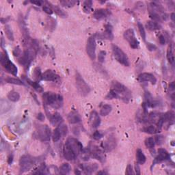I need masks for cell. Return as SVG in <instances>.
<instances>
[{
  "label": "cell",
  "instance_id": "cell-1",
  "mask_svg": "<svg viewBox=\"0 0 175 175\" xmlns=\"http://www.w3.org/2000/svg\"><path fill=\"white\" fill-rule=\"evenodd\" d=\"M42 98L44 104L48 105L54 109H59L63 105V97L53 92H44Z\"/></svg>",
  "mask_w": 175,
  "mask_h": 175
},
{
  "label": "cell",
  "instance_id": "cell-2",
  "mask_svg": "<svg viewBox=\"0 0 175 175\" xmlns=\"http://www.w3.org/2000/svg\"><path fill=\"white\" fill-rule=\"evenodd\" d=\"M112 90L115 91L118 95V99H122L124 102H129L131 98V93L127 88L122 83L116 81H114L112 84Z\"/></svg>",
  "mask_w": 175,
  "mask_h": 175
},
{
  "label": "cell",
  "instance_id": "cell-3",
  "mask_svg": "<svg viewBox=\"0 0 175 175\" xmlns=\"http://www.w3.org/2000/svg\"><path fill=\"white\" fill-rule=\"evenodd\" d=\"M36 159L30 157V155H23L21 157L20 161H19L20 172L23 173L31 170L34 165L36 164Z\"/></svg>",
  "mask_w": 175,
  "mask_h": 175
},
{
  "label": "cell",
  "instance_id": "cell-4",
  "mask_svg": "<svg viewBox=\"0 0 175 175\" xmlns=\"http://www.w3.org/2000/svg\"><path fill=\"white\" fill-rule=\"evenodd\" d=\"M0 62H1V65L3 66V67L6 69V71H8L10 73H11L12 75L17 76L18 69H17L16 66L10 60L6 53H5L4 54L1 53V58H0Z\"/></svg>",
  "mask_w": 175,
  "mask_h": 175
},
{
  "label": "cell",
  "instance_id": "cell-5",
  "mask_svg": "<svg viewBox=\"0 0 175 175\" xmlns=\"http://www.w3.org/2000/svg\"><path fill=\"white\" fill-rule=\"evenodd\" d=\"M112 51H113L114 56L115 59L121 64V65L129 67V60L128 58L127 54L122 51V50L118 46L113 44L112 45Z\"/></svg>",
  "mask_w": 175,
  "mask_h": 175
},
{
  "label": "cell",
  "instance_id": "cell-6",
  "mask_svg": "<svg viewBox=\"0 0 175 175\" xmlns=\"http://www.w3.org/2000/svg\"><path fill=\"white\" fill-rule=\"evenodd\" d=\"M75 80H76L77 88L79 92L82 95V96H86L90 92V88L88 84L85 82L84 79L82 78L81 75L78 72L76 73V76H75Z\"/></svg>",
  "mask_w": 175,
  "mask_h": 175
},
{
  "label": "cell",
  "instance_id": "cell-7",
  "mask_svg": "<svg viewBox=\"0 0 175 175\" xmlns=\"http://www.w3.org/2000/svg\"><path fill=\"white\" fill-rule=\"evenodd\" d=\"M36 53V51L32 47L28 48V49H26L23 53V55L21 56V58H19V63L22 65L23 67H28L30 65L31 62L34 60Z\"/></svg>",
  "mask_w": 175,
  "mask_h": 175
},
{
  "label": "cell",
  "instance_id": "cell-8",
  "mask_svg": "<svg viewBox=\"0 0 175 175\" xmlns=\"http://www.w3.org/2000/svg\"><path fill=\"white\" fill-rule=\"evenodd\" d=\"M35 134L41 141L49 142L51 137V130L47 125H38Z\"/></svg>",
  "mask_w": 175,
  "mask_h": 175
},
{
  "label": "cell",
  "instance_id": "cell-9",
  "mask_svg": "<svg viewBox=\"0 0 175 175\" xmlns=\"http://www.w3.org/2000/svg\"><path fill=\"white\" fill-rule=\"evenodd\" d=\"M86 52L92 60L96 58V35H92L88 39L86 44Z\"/></svg>",
  "mask_w": 175,
  "mask_h": 175
},
{
  "label": "cell",
  "instance_id": "cell-10",
  "mask_svg": "<svg viewBox=\"0 0 175 175\" xmlns=\"http://www.w3.org/2000/svg\"><path fill=\"white\" fill-rule=\"evenodd\" d=\"M65 144L71 148L72 151L75 153V154L77 156L80 154L81 151H83V146L81 144V143L77 140V139L74 138H68Z\"/></svg>",
  "mask_w": 175,
  "mask_h": 175
},
{
  "label": "cell",
  "instance_id": "cell-11",
  "mask_svg": "<svg viewBox=\"0 0 175 175\" xmlns=\"http://www.w3.org/2000/svg\"><path fill=\"white\" fill-rule=\"evenodd\" d=\"M124 38L126 40H127L131 48H138L139 42L138 41L137 38H135V32L133 29H129V30H126L124 33Z\"/></svg>",
  "mask_w": 175,
  "mask_h": 175
},
{
  "label": "cell",
  "instance_id": "cell-12",
  "mask_svg": "<svg viewBox=\"0 0 175 175\" xmlns=\"http://www.w3.org/2000/svg\"><path fill=\"white\" fill-rule=\"evenodd\" d=\"M89 150H90V156L98 159L102 163L106 161V156H105L103 151L99 149V147H96V146H92L90 149H89Z\"/></svg>",
  "mask_w": 175,
  "mask_h": 175
},
{
  "label": "cell",
  "instance_id": "cell-13",
  "mask_svg": "<svg viewBox=\"0 0 175 175\" xmlns=\"http://www.w3.org/2000/svg\"><path fill=\"white\" fill-rule=\"evenodd\" d=\"M158 156L155 159L154 161H153V166H154V165L157 164V163L161 162V161H163L168 160L170 157V155L168 153V151L164 149H159L158 150Z\"/></svg>",
  "mask_w": 175,
  "mask_h": 175
},
{
  "label": "cell",
  "instance_id": "cell-14",
  "mask_svg": "<svg viewBox=\"0 0 175 175\" xmlns=\"http://www.w3.org/2000/svg\"><path fill=\"white\" fill-rule=\"evenodd\" d=\"M138 79L140 82H147V81H150L153 85L155 84L157 82L156 77L153 74L148 73H144L139 75Z\"/></svg>",
  "mask_w": 175,
  "mask_h": 175
},
{
  "label": "cell",
  "instance_id": "cell-15",
  "mask_svg": "<svg viewBox=\"0 0 175 175\" xmlns=\"http://www.w3.org/2000/svg\"><path fill=\"white\" fill-rule=\"evenodd\" d=\"M59 76L51 70H47L42 74L41 80L47 81H56L59 79Z\"/></svg>",
  "mask_w": 175,
  "mask_h": 175
},
{
  "label": "cell",
  "instance_id": "cell-16",
  "mask_svg": "<svg viewBox=\"0 0 175 175\" xmlns=\"http://www.w3.org/2000/svg\"><path fill=\"white\" fill-rule=\"evenodd\" d=\"M98 37L101 39H108V40H113L114 36L112 34V27L110 24L106 26V31L101 33V34L98 35Z\"/></svg>",
  "mask_w": 175,
  "mask_h": 175
},
{
  "label": "cell",
  "instance_id": "cell-17",
  "mask_svg": "<svg viewBox=\"0 0 175 175\" xmlns=\"http://www.w3.org/2000/svg\"><path fill=\"white\" fill-rule=\"evenodd\" d=\"M103 148L106 151H111L112 150L115 149L116 147V139L113 137H110L106 142L102 144Z\"/></svg>",
  "mask_w": 175,
  "mask_h": 175
},
{
  "label": "cell",
  "instance_id": "cell-18",
  "mask_svg": "<svg viewBox=\"0 0 175 175\" xmlns=\"http://www.w3.org/2000/svg\"><path fill=\"white\" fill-rule=\"evenodd\" d=\"M111 14L110 11L108 9H97L94 12V17L96 19L101 20V19L107 18Z\"/></svg>",
  "mask_w": 175,
  "mask_h": 175
},
{
  "label": "cell",
  "instance_id": "cell-19",
  "mask_svg": "<svg viewBox=\"0 0 175 175\" xmlns=\"http://www.w3.org/2000/svg\"><path fill=\"white\" fill-rule=\"evenodd\" d=\"M63 155L65 158L69 161L73 160V159H75L77 157V155L72 151L71 148L68 145L66 144H65V147H64L63 149Z\"/></svg>",
  "mask_w": 175,
  "mask_h": 175
},
{
  "label": "cell",
  "instance_id": "cell-20",
  "mask_svg": "<svg viewBox=\"0 0 175 175\" xmlns=\"http://www.w3.org/2000/svg\"><path fill=\"white\" fill-rule=\"evenodd\" d=\"M90 121L92 128H94V129L99 127V125H100L101 124L100 117H99L98 114H97L95 111H94V112H92V113H91Z\"/></svg>",
  "mask_w": 175,
  "mask_h": 175
},
{
  "label": "cell",
  "instance_id": "cell-21",
  "mask_svg": "<svg viewBox=\"0 0 175 175\" xmlns=\"http://www.w3.org/2000/svg\"><path fill=\"white\" fill-rule=\"evenodd\" d=\"M48 118L49 119L50 122H51V123L53 126L60 125V124L62 123V121H63L62 116L58 113H55L53 115H49L48 116Z\"/></svg>",
  "mask_w": 175,
  "mask_h": 175
},
{
  "label": "cell",
  "instance_id": "cell-22",
  "mask_svg": "<svg viewBox=\"0 0 175 175\" xmlns=\"http://www.w3.org/2000/svg\"><path fill=\"white\" fill-rule=\"evenodd\" d=\"M81 168L86 174H92L99 168V166L97 164H83L81 165Z\"/></svg>",
  "mask_w": 175,
  "mask_h": 175
},
{
  "label": "cell",
  "instance_id": "cell-23",
  "mask_svg": "<svg viewBox=\"0 0 175 175\" xmlns=\"http://www.w3.org/2000/svg\"><path fill=\"white\" fill-rule=\"evenodd\" d=\"M67 119L69 123L71 124H76L81 121L80 115L76 112H71V113H69Z\"/></svg>",
  "mask_w": 175,
  "mask_h": 175
},
{
  "label": "cell",
  "instance_id": "cell-24",
  "mask_svg": "<svg viewBox=\"0 0 175 175\" xmlns=\"http://www.w3.org/2000/svg\"><path fill=\"white\" fill-rule=\"evenodd\" d=\"M146 27H147L148 30L151 31L158 30L161 28V26H160V24H159V23H157L153 21H148L147 24H146Z\"/></svg>",
  "mask_w": 175,
  "mask_h": 175
},
{
  "label": "cell",
  "instance_id": "cell-25",
  "mask_svg": "<svg viewBox=\"0 0 175 175\" xmlns=\"http://www.w3.org/2000/svg\"><path fill=\"white\" fill-rule=\"evenodd\" d=\"M136 159L138 164H144L146 162L147 158L141 149H138L136 151Z\"/></svg>",
  "mask_w": 175,
  "mask_h": 175
},
{
  "label": "cell",
  "instance_id": "cell-26",
  "mask_svg": "<svg viewBox=\"0 0 175 175\" xmlns=\"http://www.w3.org/2000/svg\"><path fill=\"white\" fill-rule=\"evenodd\" d=\"M8 99H9L10 101L12 102H17L20 99V95L16 91H10L8 94Z\"/></svg>",
  "mask_w": 175,
  "mask_h": 175
},
{
  "label": "cell",
  "instance_id": "cell-27",
  "mask_svg": "<svg viewBox=\"0 0 175 175\" xmlns=\"http://www.w3.org/2000/svg\"><path fill=\"white\" fill-rule=\"evenodd\" d=\"M161 116H162V115H160V114L157 113V112H152L149 115V120H150V122H153V123L157 124L159 120L161 119Z\"/></svg>",
  "mask_w": 175,
  "mask_h": 175
},
{
  "label": "cell",
  "instance_id": "cell-28",
  "mask_svg": "<svg viewBox=\"0 0 175 175\" xmlns=\"http://www.w3.org/2000/svg\"><path fill=\"white\" fill-rule=\"evenodd\" d=\"M27 82H28L29 84H30L31 86L34 88V90H36L37 92H41L43 91V89H42V88L40 86V84L38 83H37L36 81H33L32 80H30V79H26Z\"/></svg>",
  "mask_w": 175,
  "mask_h": 175
},
{
  "label": "cell",
  "instance_id": "cell-29",
  "mask_svg": "<svg viewBox=\"0 0 175 175\" xmlns=\"http://www.w3.org/2000/svg\"><path fill=\"white\" fill-rule=\"evenodd\" d=\"M71 170V166H70V164L65 163L63 164L60 168V173L62 174H69V172Z\"/></svg>",
  "mask_w": 175,
  "mask_h": 175
},
{
  "label": "cell",
  "instance_id": "cell-30",
  "mask_svg": "<svg viewBox=\"0 0 175 175\" xmlns=\"http://www.w3.org/2000/svg\"><path fill=\"white\" fill-rule=\"evenodd\" d=\"M51 7L52 8V9H53V10L55 11V12L56 13V14H57L58 15H59L60 17H63V18L67 17V13H66L64 11L62 8H60V7H58V6L51 5Z\"/></svg>",
  "mask_w": 175,
  "mask_h": 175
},
{
  "label": "cell",
  "instance_id": "cell-31",
  "mask_svg": "<svg viewBox=\"0 0 175 175\" xmlns=\"http://www.w3.org/2000/svg\"><path fill=\"white\" fill-rule=\"evenodd\" d=\"M112 106H110V105H104V106L102 107V108L101 109L100 114L103 116H107L112 112Z\"/></svg>",
  "mask_w": 175,
  "mask_h": 175
},
{
  "label": "cell",
  "instance_id": "cell-32",
  "mask_svg": "<svg viewBox=\"0 0 175 175\" xmlns=\"http://www.w3.org/2000/svg\"><path fill=\"white\" fill-rule=\"evenodd\" d=\"M167 58H168V62L170 64H174V53H173V48L172 45L169 46L168 51H167Z\"/></svg>",
  "mask_w": 175,
  "mask_h": 175
},
{
  "label": "cell",
  "instance_id": "cell-33",
  "mask_svg": "<svg viewBox=\"0 0 175 175\" xmlns=\"http://www.w3.org/2000/svg\"><path fill=\"white\" fill-rule=\"evenodd\" d=\"M4 30L7 38H8L10 40H11V41H13V40H14V34H13L12 30L10 26H8V25L5 26Z\"/></svg>",
  "mask_w": 175,
  "mask_h": 175
},
{
  "label": "cell",
  "instance_id": "cell-34",
  "mask_svg": "<svg viewBox=\"0 0 175 175\" xmlns=\"http://www.w3.org/2000/svg\"><path fill=\"white\" fill-rule=\"evenodd\" d=\"M159 131V129H157L155 126L151 125V126H148V127H146L143 129V131L145 132V133H149V134H155L156 133H158Z\"/></svg>",
  "mask_w": 175,
  "mask_h": 175
},
{
  "label": "cell",
  "instance_id": "cell-35",
  "mask_svg": "<svg viewBox=\"0 0 175 175\" xmlns=\"http://www.w3.org/2000/svg\"><path fill=\"white\" fill-rule=\"evenodd\" d=\"M6 81L8 83H12V84L15 85H24V83H23L22 81L19 80L18 79L14 78V77H8L6 79Z\"/></svg>",
  "mask_w": 175,
  "mask_h": 175
},
{
  "label": "cell",
  "instance_id": "cell-36",
  "mask_svg": "<svg viewBox=\"0 0 175 175\" xmlns=\"http://www.w3.org/2000/svg\"><path fill=\"white\" fill-rule=\"evenodd\" d=\"M92 1H85L83 3V10L85 13H90L92 8Z\"/></svg>",
  "mask_w": 175,
  "mask_h": 175
},
{
  "label": "cell",
  "instance_id": "cell-37",
  "mask_svg": "<svg viewBox=\"0 0 175 175\" xmlns=\"http://www.w3.org/2000/svg\"><path fill=\"white\" fill-rule=\"evenodd\" d=\"M61 137H62L61 133H60V130L58 129V128L57 127L53 131V135H52V139H53V141L54 142H56L59 141V140L60 139V138Z\"/></svg>",
  "mask_w": 175,
  "mask_h": 175
},
{
  "label": "cell",
  "instance_id": "cell-38",
  "mask_svg": "<svg viewBox=\"0 0 175 175\" xmlns=\"http://www.w3.org/2000/svg\"><path fill=\"white\" fill-rule=\"evenodd\" d=\"M60 3L65 7L71 8L76 3V1H73V0H64V1H60Z\"/></svg>",
  "mask_w": 175,
  "mask_h": 175
},
{
  "label": "cell",
  "instance_id": "cell-39",
  "mask_svg": "<svg viewBox=\"0 0 175 175\" xmlns=\"http://www.w3.org/2000/svg\"><path fill=\"white\" fill-rule=\"evenodd\" d=\"M155 142L153 138H148L146 139L145 145L149 149H153L155 147Z\"/></svg>",
  "mask_w": 175,
  "mask_h": 175
},
{
  "label": "cell",
  "instance_id": "cell-40",
  "mask_svg": "<svg viewBox=\"0 0 175 175\" xmlns=\"http://www.w3.org/2000/svg\"><path fill=\"white\" fill-rule=\"evenodd\" d=\"M58 129L60 130L62 136L67 135V134L68 133V128H67V126L66 125V124L61 123L60 125H58Z\"/></svg>",
  "mask_w": 175,
  "mask_h": 175
},
{
  "label": "cell",
  "instance_id": "cell-41",
  "mask_svg": "<svg viewBox=\"0 0 175 175\" xmlns=\"http://www.w3.org/2000/svg\"><path fill=\"white\" fill-rule=\"evenodd\" d=\"M138 26L139 31H140V33L141 37L142 38L143 40H144L145 41L146 40V32H145L144 28L143 25L140 22L138 23Z\"/></svg>",
  "mask_w": 175,
  "mask_h": 175
},
{
  "label": "cell",
  "instance_id": "cell-42",
  "mask_svg": "<svg viewBox=\"0 0 175 175\" xmlns=\"http://www.w3.org/2000/svg\"><path fill=\"white\" fill-rule=\"evenodd\" d=\"M34 77L36 80H41L42 73L40 71V69L38 67H36L34 71Z\"/></svg>",
  "mask_w": 175,
  "mask_h": 175
},
{
  "label": "cell",
  "instance_id": "cell-43",
  "mask_svg": "<svg viewBox=\"0 0 175 175\" xmlns=\"http://www.w3.org/2000/svg\"><path fill=\"white\" fill-rule=\"evenodd\" d=\"M106 99H118V95L115 91L111 90L107 96L106 97Z\"/></svg>",
  "mask_w": 175,
  "mask_h": 175
},
{
  "label": "cell",
  "instance_id": "cell-44",
  "mask_svg": "<svg viewBox=\"0 0 175 175\" xmlns=\"http://www.w3.org/2000/svg\"><path fill=\"white\" fill-rule=\"evenodd\" d=\"M106 52L105 51H101L99 52V56H98L99 62H101V63L104 62L105 59H106Z\"/></svg>",
  "mask_w": 175,
  "mask_h": 175
},
{
  "label": "cell",
  "instance_id": "cell-45",
  "mask_svg": "<svg viewBox=\"0 0 175 175\" xmlns=\"http://www.w3.org/2000/svg\"><path fill=\"white\" fill-rule=\"evenodd\" d=\"M49 6V5H44L43 6V10L48 15L53 14V9H52L51 6Z\"/></svg>",
  "mask_w": 175,
  "mask_h": 175
},
{
  "label": "cell",
  "instance_id": "cell-46",
  "mask_svg": "<svg viewBox=\"0 0 175 175\" xmlns=\"http://www.w3.org/2000/svg\"><path fill=\"white\" fill-rule=\"evenodd\" d=\"M92 137L94 140H100L103 137V134L101 133L100 131H95L94 133H93Z\"/></svg>",
  "mask_w": 175,
  "mask_h": 175
},
{
  "label": "cell",
  "instance_id": "cell-47",
  "mask_svg": "<svg viewBox=\"0 0 175 175\" xmlns=\"http://www.w3.org/2000/svg\"><path fill=\"white\" fill-rule=\"evenodd\" d=\"M147 47L150 51H155L157 49V47L151 42H147Z\"/></svg>",
  "mask_w": 175,
  "mask_h": 175
},
{
  "label": "cell",
  "instance_id": "cell-48",
  "mask_svg": "<svg viewBox=\"0 0 175 175\" xmlns=\"http://www.w3.org/2000/svg\"><path fill=\"white\" fill-rule=\"evenodd\" d=\"M164 141V137L163 135H157L156 136V142L158 145L162 144Z\"/></svg>",
  "mask_w": 175,
  "mask_h": 175
},
{
  "label": "cell",
  "instance_id": "cell-49",
  "mask_svg": "<svg viewBox=\"0 0 175 175\" xmlns=\"http://www.w3.org/2000/svg\"><path fill=\"white\" fill-rule=\"evenodd\" d=\"M126 174H133V167H132L131 165H128L127 167V169H126Z\"/></svg>",
  "mask_w": 175,
  "mask_h": 175
},
{
  "label": "cell",
  "instance_id": "cell-50",
  "mask_svg": "<svg viewBox=\"0 0 175 175\" xmlns=\"http://www.w3.org/2000/svg\"><path fill=\"white\" fill-rule=\"evenodd\" d=\"M21 49L19 48V47H17L14 49V51H13V55L18 57V56L21 55Z\"/></svg>",
  "mask_w": 175,
  "mask_h": 175
},
{
  "label": "cell",
  "instance_id": "cell-51",
  "mask_svg": "<svg viewBox=\"0 0 175 175\" xmlns=\"http://www.w3.org/2000/svg\"><path fill=\"white\" fill-rule=\"evenodd\" d=\"M159 40L161 44H164L166 43V38H165L164 35H160L159 36Z\"/></svg>",
  "mask_w": 175,
  "mask_h": 175
},
{
  "label": "cell",
  "instance_id": "cell-52",
  "mask_svg": "<svg viewBox=\"0 0 175 175\" xmlns=\"http://www.w3.org/2000/svg\"><path fill=\"white\" fill-rule=\"evenodd\" d=\"M37 119H38V120H40V121H43V120H44V116L43 114L42 113H39L37 114Z\"/></svg>",
  "mask_w": 175,
  "mask_h": 175
},
{
  "label": "cell",
  "instance_id": "cell-53",
  "mask_svg": "<svg viewBox=\"0 0 175 175\" xmlns=\"http://www.w3.org/2000/svg\"><path fill=\"white\" fill-rule=\"evenodd\" d=\"M30 3H33V4L36 5V6H42V3H44V1H38V0H37V1H31Z\"/></svg>",
  "mask_w": 175,
  "mask_h": 175
},
{
  "label": "cell",
  "instance_id": "cell-54",
  "mask_svg": "<svg viewBox=\"0 0 175 175\" xmlns=\"http://www.w3.org/2000/svg\"><path fill=\"white\" fill-rule=\"evenodd\" d=\"M135 173L137 174H140V167L138 164L135 165Z\"/></svg>",
  "mask_w": 175,
  "mask_h": 175
},
{
  "label": "cell",
  "instance_id": "cell-55",
  "mask_svg": "<svg viewBox=\"0 0 175 175\" xmlns=\"http://www.w3.org/2000/svg\"><path fill=\"white\" fill-rule=\"evenodd\" d=\"M169 88H170V90H172V91L174 90V81H172V82L170 84V85H169Z\"/></svg>",
  "mask_w": 175,
  "mask_h": 175
},
{
  "label": "cell",
  "instance_id": "cell-56",
  "mask_svg": "<svg viewBox=\"0 0 175 175\" xmlns=\"http://www.w3.org/2000/svg\"><path fill=\"white\" fill-rule=\"evenodd\" d=\"M97 174H108V172H105V171H100V172H99Z\"/></svg>",
  "mask_w": 175,
  "mask_h": 175
},
{
  "label": "cell",
  "instance_id": "cell-57",
  "mask_svg": "<svg viewBox=\"0 0 175 175\" xmlns=\"http://www.w3.org/2000/svg\"><path fill=\"white\" fill-rule=\"evenodd\" d=\"M171 19L173 21H174V13H172L171 14Z\"/></svg>",
  "mask_w": 175,
  "mask_h": 175
},
{
  "label": "cell",
  "instance_id": "cell-58",
  "mask_svg": "<svg viewBox=\"0 0 175 175\" xmlns=\"http://www.w3.org/2000/svg\"><path fill=\"white\" fill-rule=\"evenodd\" d=\"M75 174H81V172H79V170H77V169H76V170H75Z\"/></svg>",
  "mask_w": 175,
  "mask_h": 175
}]
</instances>
